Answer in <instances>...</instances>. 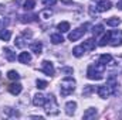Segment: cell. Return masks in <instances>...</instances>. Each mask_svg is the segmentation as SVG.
<instances>
[{"label": "cell", "mask_w": 122, "mask_h": 120, "mask_svg": "<svg viewBox=\"0 0 122 120\" xmlns=\"http://www.w3.org/2000/svg\"><path fill=\"white\" fill-rule=\"evenodd\" d=\"M50 16H51V11H50V10H44V11H41V13H40V17H41V18H44V20H47Z\"/></svg>", "instance_id": "29"}, {"label": "cell", "mask_w": 122, "mask_h": 120, "mask_svg": "<svg viewBox=\"0 0 122 120\" xmlns=\"http://www.w3.org/2000/svg\"><path fill=\"white\" fill-rule=\"evenodd\" d=\"M41 3L44 6H54L57 3V0H41Z\"/></svg>", "instance_id": "31"}, {"label": "cell", "mask_w": 122, "mask_h": 120, "mask_svg": "<svg viewBox=\"0 0 122 120\" xmlns=\"http://www.w3.org/2000/svg\"><path fill=\"white\" fill-rule=\"evenodd\" d=\"M57 28L60 30V32H67V31L70 30V23L62 21V23H60V24L57 26Z\"/></svg>", "instance_id": "21"}, {"label": "cell", "mask_w": 122, "mask_h": 120, "mask_svg": "<svg viewBox=\"0 0 122 120\" xmlns=\"http://www.w3.org/2000/svg\"><path fill=\"white\" fill-rule=\"evenodd\" d=\"M104 69H105V65L99 62L97 65H90L87 69V78L91 81H101L104 78Z\"/></svg>", "instance_id": "1"}, {"label": "cell", "mask_w": 122, "mask_h": 120, "mask_svg": "<svg viewBox=\"0 0 122 120\" xmlns=\"http://www.w3.org/2000/svg\"><path fill=\"white\" fill-rule=\"evenodd\" d=\"M108 44L112 45V47L122 45V31L121 30L109 31V42Z\"/></svg>", "instance_id": "5"}, {"label": "cell", "mask_w": 122, "mask_h": 120, "mask_svg": "<svg viewBox=\"0 0 122 120\" xmlns=\"http://www.w3.org/2000/svg\"><path fill=\"white\" fill-rule=\"evenodd\" d=\"M23 89V86L19 83V82H16V83H11V85H9V92L11 93V95H19L20 92Z\"/></svg>", "instance_id": "12"}, {"label": "cell", "mask_w": 122, "mask_h": 120, "mask_svg": "<svg viewBox=\"0 0 122 120\" xmlns=\"http://www.w3.org/2000/svg\"><path fill=\"white\" fill-rule=\"evenodd\" d=\"M117 7H118L119 10H122V0H119V1L117 3Z\"/></svg>", "instance_id": "33"}, {"label": "cell", "mask_w": 122, "mask_h": 120, "mask_svg": "<svg viewBox=\"0 0 122 120\" xmlns=\"http://www.w3.org/2000/svg\"><path fill=\"white\" fill-rule=\"evenodd\" d=\"M34 6H36V0H26V1H24V4H23L24 10H27V11L33 10V9H34Z\"/></svg>", "instance_id": "20"}, {"label": "cell", "mask_w": 122, "mask_h": 120, "mask_svg": "<svg viewBox=\"0 0 122 120\" xmlns=\"http://www.w3.org/2000/svg\"><path fill=\"white\" fill-rule=\"evenodd\" d=\"M92 32H94V35H95V37H98L99 34H102V32H104V26H102V24L94 26V28H92Z\"/></svg>", "instance_id": "25"}, {"label": "cell", "mask_w": 122, "mask_h": 120, "mask_svg": "<svg viewBox=\"0 0 122 120\" xmlns=\"http://www.w3.org/2000/svg\"><path fill=\"white\" fill-rule=\"evenodd\" d=\"M14 44H16V47H19V48H23V47L26 45V42H24L23 37H17V38H16V41H14Z\"/></svg>", "instance_id": "28"}, {"label": "cell", "mask_w": 122, "mask_h": 120, "mask_svg": "<svg viewBox=\"0 0 122 120\" xmlns=\"http://www.w3.org/2000/svg\"><path fill=\"white\" fill-rule=\"evenodd\" d=\"M36 83H37V88H38V89H46V88L48 86V82H47V81H43V79H37Z\"/></svg>", "instance_id": "27"}, {"label": "cell", "mask_w": 122, "mask_h": 120, "mask_svg": "<svg viewBox=\"0 0 122 120\" xmlns=\"http://www.w3.org/2000/svg\"><path fill=\"white\" fill-rule=\"evenodd\" d=\"M30 50H31V52H34V54L40 55V54H41V51H43V44H41V42H38V41L31 42V44H30Z\"/></svg>", "instance_id": "11"}, {"label": "cell", "mask_w": 122, "mask_h": 120, "mask_svg": "<svg viewBox=\"0 0 122 120\" xmlns=\"http://www.w3.org/2000/svg\"><path fill=\"white\" fill-rule=\"evenodd\" d=\"M4 57H6V60L10 61V62L16 61V54H14L10 48H4Z\"/></svg>", "instance_id": "15"}, {"label": "cell", "mask_w": 122, "mask_h": 120, "mask_svg": "<svg viewBox=\"0 0 122 120\" xmlns=\"http://www.w3.org/2000/svg\"><path fill=\"white\" fill-rule=\"evenodd\" d=\"M61 71L64 72V74H72V68H61Z\"/></svg>", "instance_id": "32"}, {"label": "cell", "mask_w": 122, "mask_h": 120, "mask_svg": "<svg viewBox=\"0 0 122 120\" xmlns=\"http://www.w3.org/2000/svg\"><path fill=\"white\" fill-rule=\"evenodd\" d=\"M111 7H112V3H111L109 0H99V1L97 3V10H98L99 13L108 11Z\"/></svg>", "instance_id": "7"}, {"label": "cell", "mask_w": 122, "mask_h": 120, "mask_svg": "<svg viewBox=\"0 0 122 120\" xmlns=\"http://www.w3.org/2000/svg\"><path fill=\"white\" fill-rule=\"evenodd\" d=\"M119 24H121V20L118 17H111L107 20V26H109V27H118Z\"/></svg>", "instance_id": "17"}, {"label": "cell", "mask_w": 122, "mask_h": 120, "mask_svg": "<svg viewBox=\"0 0 122 120\" xmlns=\"http://www.w3.org/2000/svg\"><path fill=\"white\" fill-rule=\"evenodd\" d=\"M97 92H98V96H99V97L107 99V97H109L111 95H114V93H115V89H114V88H111V86L107 83V85L99 86V88L97 89Z\"/></svg>", "instance_id": "6"}, {"label": "cell", "mask_w": 122, "mask_h": 120, "mask_svg": "<svg viewBox=\"0 0 122 120\" xmlns=\"http://www.w3.org/2000/svg\"><path fill=\"white\" fill-rule=\"evenodd\" d=\"M94 90H95V88H94V86H91V85H88V86H85V89H84V92H82V93H84L85 96H88V95H90V93H92Z\"/></svg>", "instance_id": "30"}, {"label": "cell", "mask_w": 122, "mask_h": 120, "mask_svg": "<svg viewBox=\"0 0 122 120\" xmlns=\"http://www.w3.org/2000/svg\"><path fill=\"white\" fill-rule=\"evenodd\" d=\"M97 116V109H94V107H90V109H87V112L84 113V119H92V117H95Z\"/></svg>", "instance_id": "18"}, {"label": "cell", "mask_w": 122, "mask_h": 120, "mask_svg": "<svg viewBox=\"0 0 122 120\" xmlns=\"http://www.w3.org/2000/svg\"><path fill=\"white\" fill-rule=\"evenodd\" d=\"M82 54H84V48L80 45V47H75L74 50H72V55L74 57H77V58H80V57H82Z\"/></svg>", "instance_id": "24"}, {"label": "cell", "mask_w": 122, "mask_h": 120, "mask_svg": "<svg viewBox=\"0 0 122 120\" xmlns=\"http://www.w3.org/2000/svg\"><path fill=\"white\" fill-rule=\"evenodd\" d=\"M75 109H77V103H75V102H68V103L65 105V113H67L68 116L74 115Z\"/></svg>", "instance_id": "13"}, {"label": "cell", "mask_w": 122, "mask_h": 120, "mask_svg": "<svg viewBox=\"0 0 122 120\" xmlns=\"http://www.w3.org/2000/svg\"><path fill=\"white\" fill-rule=\"evenodd\" d=\"M0 23H1V21H0Z\"/></svg>", "instance_id": "34"}, {"label": "cell", "mask_w": 122, "mask_h": 120, "mask_svg": "<svg viewBox=\"0 0 122 120\" xmlns=\"http://www.w3.org/2000/svg\"><path fill=\"white\" fill-rule=\"evenodd\" d=\"M44 103H46V96L43 93H37L33 97V105L34 106H44Z\"/></svg>", "instance_id": "9"}, {"label": "cell", "mask_w": 122, "mask_h": 120, "mask_svg": "<svg viewBox=\"0 0 122 120\" xmlns=\"http://www.w3.org/2000/svg\"><path fill=\"white\" fill-rule=\"evenodd\" d=\"M108 42H109V31H108L107 34H104V37L101 38V41L98 42V45H99V47H105Z\"/></svg>", "instance_id": "23"}, {"label": "cell", "mask_w": 122, "mask_h": 120, "mask_svg": "<svg viewBox=\"0 0 122 120\" xmlns=\"http://www.w3.org/2000/svg\"><path fill=\"white\" fill-rule=\"evenodd\" d=\"M41 71L47 75H54V65L50 61H43L41 62Z\"/></svg>", "instance_id": "8"}, {"label": "cell", "mask_w": 122, "mask_h": 120, "mask_svg": "<svg viewBox=\"0 0 122 120\" xmlns=\"http://www.w3.org/2000/svg\"><path fill=\"white\" fill-rule=\"evenodd\" d=\"M111 61H112V57H111L109 54H102V55L99 57V61H98V62L107 66V64H111Z\"/></svg>", "instance_id": "16"}, {"label": "cell", "mask_w": 122, "mask_h": 120, "mask_svg": "<svg viewBox=\"0 0 122 120\" xmlns=\"http://www.w3.org/2000/svg\"><path fill=\"white\" fill-rule=\"evenodd\" d=\"M10 38H11L10 30H1L0 31V40H1V41H9Z\"/></svg>", "instance_id": "19"}, {"label": "cell", "mask_w": 122, "mask_h": 120, "mask_svg": "<svg viewBox=\"0 0 122 120\" xmlns=\"http://www.w3.org/2000/svg\"><path fill=\"white\" fill-rule=\"evenodd\" d=\"M75 89V81L72 79V78H65L62 82H61V96H68L70 93H72Z\"/></svg>", "instance_id": "2"}, {"label": "cell", "mask_w": 122, "mask_h": 120, "mask_svg": "<svg viewBox=\"0 0 122 120\" xmlns=\"http://www.w3.org/2000/svg\"><path fill=\"white\" fill-rule=\"evenodd\" d=\"M44 106H46V112H47V115H50V116H56V115H58L57 102H56V99H54L53 95H50L48 99H46Z\"/></svg>", "instance_id": "3"}, {"label": "cell", "mask_w": 122, "mask_h": 120, "mask_svg": "<svg viewBox=\"0 0 122 120\" xmlns=\"http://www.w3.org/2000/svg\"><path fill=\"white\" fill-rule=\"evenodd\" d=\"M62 41H64V38H62L61 34H53L51 35V42L53 44H61Z\"/></svg>", "instance_id": "22"}, {"label": "cell", "mask_w": 122, "mask_h": 120, "mask_svg": "<svg viewBox=\"0 0 122 120\" xmlns=\"http://www.w3.org/2000/svg\"><path fill=\"white\" fill-rule=\"evenodd\" d=\"M88 27H90V24H88V23H85V24H84V26H81L80 28L72 30V32H70V34H68V40H70V41H77V40H80V38L85 34V31H87Z\"/></svg>", "instance_id": "4"}, {"label": "cell", "mask_w": 122, "mask_h": 120, "mask_svg": "<svg viewBox=\"0 0 122 120\" xmlns=\"http://www.w3.org/2000/svg\"><path fill=\"white\" fill-rule=\"evenodd\" d=\"M19 61H20L21 64H29L31 61V54L30 52H21V54L19 55Z\"/></svg>", "instance_id": "14"}, {"label": "cell", "mask_w": 122, "mask_h": 120, "mask_svg": "<svg viewBox=\"0 0 122 120\" xmlns=\"http://www.w3.org/2000/svg\"><path fill=\"white\" fill-rule=\"evenodd\" d=\"M81 47L84 48V51H92V50L95 48V40H94V38L85 40V41L81 44Z\"/></svg>", "instance_id": "10"}, {"label": "cell", "mask_w": 122, "mask_h": 120, "mask_svg": "<svg viewBox=\"0 0 122 120\" xmlns=\"http://www.w3.org/2000/svg\"><path fill=\"white\" fill-rule=\"evenodd\" d=\"M7 78L11 79V81H17V79L20 78V75H19V72H16V71H9V72H7Z\"/></svg>", "instance_id": "26"}]
</instances>
